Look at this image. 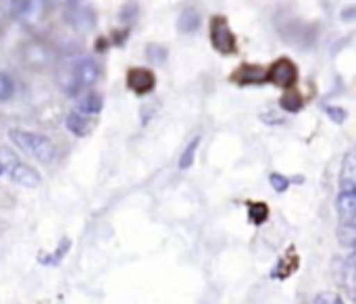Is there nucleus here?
I'll return each mask as SVG.
<instances>
[{
    "label": "nucleus",
    "mask_w": 356,
    "mask_h": 304,
    "mask_svg": "<svg viewBox=\"0 0 356 304\" xmlns=\"http://www.w3.org/2000/svg\"><path fill=\"white\" fill-rule=\"evenodd\" d=\"M8 138L19 150H23L25 154L33 157L40 163H52L56 159V146L42 134L27 129H10Z\"/></svg>",
    "instance_id": "obj_1"
},
{
    "label": "nucleus",
    "mask_w": 356,
    "mask_h": 304,
    "mask_svg": "<svg viewBox=\"0 0 356 304\" xmlns=\"http://www.w3.org/2000/svg\"><path fill=\"white\" fill-rule=\"evenodd\" d=\"M209 35H211L213 48H215L219 54L229 56V54H236V52H238V40H236V33L232 31L229 21H227L225 15H213V17H211Z\"/></svg>",
    "instance_id": "obj_2"
},
{
    "label": "nucleus",
    "mask_w": 356,
    "mask_h": 304,
    "mask_svg": "<svg viewBox=\"0 0 356 304\" xmlns=\"http://www.w3.org/2000/svg\"><path fill=\"white\" fill-rule=\"evenodd\" d=\"M0 163H2V167H4V173H6V175L10 177V182H15L17 186H23V188H38V186L42 184V175H40L33 167H29V165L17 161L15 154H10L8 150H2V148H0Z\"/></svg>",
    "instance_id": "obj_3"
},
{
    "label": "nucleus",
    "mask_w": 356,
    "mask_h": 304,
    "mask_svg": "<svg viewBox=\"0 0 356 304\" xmlns=\"http://www.w3.org/2000/svg\"><path fill=\"white\" fill-rule=\"evenodd\" d=\"M63 17H65L67 25L79 33L94 29V25H96V10L88 0H67Z\"/></svg>",
    "instance_id": "obj_4"
},
{
    "label": "nucleus",
    "mask_w": 356,
    "mask_h": 304,
    "mask_svg": "<svg viewBox=\"0 0 356 304\" xmlns=\"http://www.w3.org/2000/svg\"><path fill=\"white\" fill-rule=\"evenodd\" d=\"M298 79V67L294 65V61H290L288 56H282L277 58L265 73V81L273 83V86H280V88H294Z\"/></svg>",
    "instance_id": "obj_5"
},
{
    "label": "nucleus",
    "mask_w": 356,
    "mask_h": 304,
    "mask_svg": "<svg viewBox=\"0 0 356 304\" xmlns=\"http://www.w3.org/2000/svg\"><path fill=\"white\" fill-rule=\"evenodd\" d=\"M67 67L79 88H92L100 79V65L90 56H79Z\"/></svg>",
    "instance_id": "obj_6"
},
{
    "label": "nucleus",
    "mask_w": 356,
    "mask_h": 304,
    "mask_svg": "<svg viewBox=\"0 0 356 304\" xmlns=\"http://www.w3.org/2000/svg\"><path fill=\"white\" fill-rule=\"evenodd\" d=\"M23 61L33 69H44L54 61L52 50L42 42H29L23 46Z\"/></svg>",
    "instance_id": "obj_7"
},
{
    "label": "nucleus",
    "mask_w": 356,
    "mask_h": 304,
    "mask_svg": "<svg viewBox=\"0 0 356 304\" xmlns=\"http://www.w3.org/2000/svg\"><path fill=\"white\" fill-rule=\"evenodd\" d=\"M156 86V75L150 69L134 67L127 71V88L136 94H148Z\"/></svg>",
    "instance_id": "obj_8"
},
{
    "label": "nucleus",
    "mask_w": 356,
    "mask_h": 304,
    "mask_svg": "<svg viewBox=\"0 0 356 304\" xmlns=\"http://www.w3.org/2000/svg\"><path fill=\"white\" fill-rule=\"evenodd\" d=\"M265 73H267V69H263L261 65L244 63L234 71L232 81L238 86H259V83H265Z\"/></svg>",
    "instance_id": "obj_9"
},
{
    "label": "nucleus",
    "mask_w": 356,
    "mask_h": 304,
    "mask_svg": "<svg viewBox=\"0 0 356 304\" xmlns=\"http://www.w3.org/2000/svg\"><path fill=\"white\" fill-rule=\"evenodd\" d=\"M13 13L23 23H35L42 17L44 0H10Z\"/></svg>",
    "instance_id": "obj_10"
},
{
    "label": "nucleus",
    "mask_w": 356,
    "mask_h": 304,
    "mask_svg": "<svg viewBox=\"0 0 356 304\" xmlns=\"http://www.w3.org/2000/svg\"><path fill=\"white\" fill-rule=\"evenodd\" d=\"M336 209L340 215V223L355 225L356 221V192H340L336 200Z\"/></svg>",
    "instance_id": "obj_11"
},
{
    "label": "nucleus",
    "mask_w": 356,
    "mask_h": 304,
    "mask_svg": "<svg viewBox=\"0 0 356 304\" xmlns=\"http://www.w3.org/2000/svg\"><path fill=\"white\" fill-rule=\"evenodd\" d=\"M202 25V13L196 8V6H186L179 17H177V31L179 33H196Z\"/></svg>",
    "instance_id": "obj_12"
},
{
    "label": "nucleus",
    "mask_w": 356,
    "mask_h": 304,
    "mask_svg": "<svg viewBox=\"0 0 356 304\" xmlns=\"http://www.w3.org/2000/svg\"><path fill=\"white\" fill-rule=\"evenodd\" d=\"M340 192H356V157L355 150H348L342 161L340 171Z\"/></svg>",
    "instance_id": "obj_13"
},
{
    "label": "nucleus",
    "mask_w": 356,
    "mask_h": 304,
    "mask_svg": "<svg viewBox=\"0 0 356 304\" xmlns=\"http://www.w3.org/2000/svg\"><path fill=\"white\" fill-rule=\"evenodd\" d=\"M65 125H67V129H69L73 136L86 138V136L92 131V117H88V115H83V113H79V111H71V113L67 115V119H65Z\"/></svg>",
    "instance_id": "obj_14"
},
{
    "label": "nucleus",
    "mask_w": 356,
    "mask_h": 304,
    "mask_svg": "<svg viewBox=\"0 0 356 304\" xmlns=\"http://www.w3.org/2000/svg\"><path fill=\"white\" fill-rule=\"evenodd\" d=\"M102 106H104V100H102V96H100L98 92H88V94L77 102V111L83 113V115H88V117L98 115V113L102 111Z\"/></svg>",
    "instance_id": "obj_15"
},
{
    "label": "nucleus",
    "mask_w": 356,
    "mask_h": 304,
    "mask_svg": "<svg viewBox=\"0 0 356 304\" xmlns=\"http://www.w3.org/2000/svg\"><path fill=\"white\" fill-rule=\"evenodd\" d=\"M280 104H282V109L284 111H290V113H298L302 106H305V98H302V94L298 92V90H294V88H290L284 96H282V100H280Z\"/></svg>",
    "instance_id": "obj_16"
},
{
    "label": "nucleus",
    "mask_w": 356,
    "mask_h": 304,
    "mask_svg": "<svg viewBox=\"0 0 356 304\" xmlns=\"http://www.w3.org/2000/svg\"><path fill=\"white\" fill-rule=\"evenodd\" d=\"M198 144H200V136L192 138V142H190V144L186 146V150L181 152V157H179V169H181V171H186V169H190V167L194 165V157H196Z\"/></svg>",
    "instance_id": "obj_17"
},
{
    "label": "nucleus",
    "mask_w": 356,
    "mask_h": 304,
    "mask_svg": "<svg viewBox=\"0 0 356 304\" xmlns=\"http://www.w3.org/2000/svg\"><path fill=\"white\" fill-rule=\"evenodd\" d=\"M338 240L342 246H346L348 250H353L356 244V225H344L340 223L338 227Z\"/></svg>",
    "instance_id": "obj_18"
},
{
    "label": "nucleus",
    "mask_w": 356,
    "mask_h": 304,
    "mask_svg": "<svg viewBox=\"0 0 356 304\" xmlns=\"http://www.w3.org/2000/svg\"><path fill=\"white\" fill-rule=\"evenodd\" d=\"M138 13H140V4L136 2V0H129V2H125L121 8H119V21L121 23H134L136 21V17H138Z\"/></svg>",
    "instance_id": "obj_19"
},
{
    "label": "nucleus",
    "mask_w": 356,
    "mask_h": 304,
    "mask_svg": "<svg viewBox=\"0 0 356 304\" xmlns=\"http://www.w3.org/2000/svg\"><path fill=\"white\" fill-rule=\"evenodd\" d=\"M146 56H148V61L150 63H154V65H163L165 61H167V56H169V52H167V48L165 46H161V44H148L146 46Z\"/></svg>",
    "instance_id": "obj_20"
},
{
    "label": "nucleus",
    "mask_w": 356,
    "mask_h": 304,
    "mask_svg": "<svg viewBox=\"0 0 356 304\" xmlns=\"http://www.w3.org/2000/svg\"><path fill=\"white\" fill-rule=\"evenodd\" d=\"M15 94V81L8 73H2L0 71V102H6L10 100Z\"/></svg>",
    "instance_id": "obj_21"
},
{
    "label": "nucleus",
    "mask_w": 356,
    "mask_h": 304,
    "mask_svg": "<svg viewBox=\"0 0 356 304\" xmlns=\"http://www.w3.org/2000/svg\"><path fill=\"white\" fill-rule=\"evenodd\" d=\"M248 209H250V219L254 221V223H263L267 217H269V209H267V205H263V202H250L248 205Z\"/></svg>",
    "instance_id": "obj_22"
},
{
    "label": "nucleus",
    "mask_w": 356,
    "mask_h": 304,
    "mask_svg": "<svg viewBox=\"0 0 356 304\" xmlns=\"http://www.w3.org/2000/svg\"><path fill=\"white\" fill-rule=\"evenodd\" d=\"M323 111H325V115H327L334 123H338V125H342V123L346 121V117H348V113H346L342 106H332V104H327Z\"/></svg>",
    "instance_id": "obj_23"
},
{
    "label": "nucleus",
    "mask_w": 356,
    "mask_h": 304,
    "mask_svg": "<svg viewBox=\"0 0 356 304\" xmlns=\"http://www.w3.org/2000/svg\"><path fill=\"white\" fill-rule=\"evenodd\" d=\"M313 304H346L344 298L336 292H319L315 298H313Z\"/></svg>",
    "instance_id": "obj_24"
},
{
    "label": "nucleus",
    "mask_w": 356,
    "mask_h": 304,
    "mask_svg": "<svg viewBox=\"0 0 356 304\" xmlns=\"http://www.w3.org/2000/svg\"><path fill=\"white\" fill-rule=\"evenodd\" d=\"M269 182H271V186H273V190L275 192H286L288 188H290V179L286 177V175H282V173H271L269 175Z\"/></svg>",
    "instance_id": "obj_25"
},
{
    "label": "nucleus",
    "mask_w": 356,
    "mask_h": 304,
    "mask_svg": "<svg viewBox=\"0 0 356 304\" xmlns=\"http://www.w3.org/2000/svg\"><path fill=\"white\" fill-rule=\"evenodd\" d=\"M353 15H355V8H348V10L344 13V17H346V19H353Z\"/></svg>",
    "instance_id": "obj_26"
},
{
    "label": "nucleus",
    "mask_w": 356,
    "mask_h": 304,
    "mask_svg": "<svg viewBox=\"0 0 356 304\" xmlns=\"http://www.w3.org/2000/svg\"><path fill=\"white\" fill-rule=\"evenodd\" d=\"M0 175H4V167H2V163H0Z\"/></svg>",
    "instance_id": "obj_27"
}]
</instances>
